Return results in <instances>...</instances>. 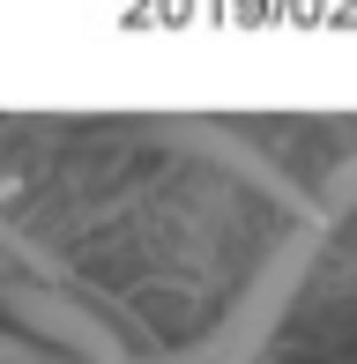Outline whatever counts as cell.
<instances>
[{"mask_svg": "<svg viewBox=\"0 0 357 364\" xmlns=\"http://www.w3.org/2000/svg\"><path fill=\"white\" fill-rule=\"evenodd\" d=\"M0 297H8V312H23L38 335L68 342V357H82V364H142V357L119 342V327L97 320L82 297H68V290H30V283H15V290H0Z\"/></svg>", "mask_w": 357, "mask_h": 364, "instance_id": "obj_1", "label": "cell"}, {"mask_svg": "<svg viewBox=\"0 0 357 364\" xmlns=\"http://www.w3.org/2000/svg\"><path fill=\"white\" fill-rule=\"evenodd\" d=\"M0 364H68V357H45V350H30V342H8V335H0Z\"/></svg>", "mask_w": 357, "mask_h": 364, "instance_id": "obj_2", "label": "cell"}]
</instances>
